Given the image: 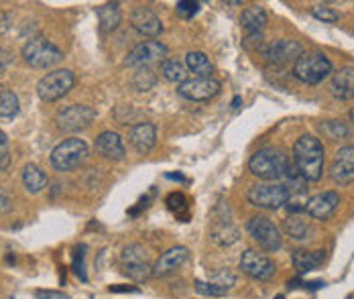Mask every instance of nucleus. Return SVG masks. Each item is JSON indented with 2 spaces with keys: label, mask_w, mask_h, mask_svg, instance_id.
<instances>
[{
  "label": "nucleus",
  "mask_w": 354,
  "mask_h": 299,
  "mask_svg": "<svg viewBox=\"0 0 354 299\" xmlns=\"http://www.w3.org/2000/svg\"><path fill=\"white\" fill-rule=\"evenodd\" d=\"M324 145L312 135H301L293 145V165L306 182H318L324 173Z\"/></svg>",
  "instance_id": "1"
},
{
  "label": "nucleus",
  "mask_w": 354,
  "mask_h": 299,
  "mask_svg": "<svg viewBox=\"0 0 354 299\" xmlns=\"http://www.w3.org/2000/svg\"><path fill=\"white\" fill-rule=\"evenodd\" d=\"M289 159L281 149L265 147L248 159V171L263 182H279L287 175Z\"/></svg>",
  "instance_id": "2"
},
{
  "label": "nucleus",
  "mask_w": 354,
  "mask_h": 299,
  "mask_svg": "<svg viewBox=\"0 0 354 299\" xmlns=\"http://www.w3.org/2000/svg\"><path fill=\"white\" fill-rule=\"evenodd\" d=\"M330 74H332V61L319 51H304L293 64V77L308 86H316Z\"/></svg>",
  "instance_id": "3"
},
{
  "label": "nucleus",
  "mask_w": 354,
  "mask_h": 299,
  "mask_svg": "<svg viewBox=\"0 0 354 299\" xmlns=\"http://www.w3.org/2000/svg\"><path fill=\"white\" fill-rule=\"evenodd\" d=\"M21 55L25 59L27 66L35 68V70H47V68H53L55 64H59L64 59V53L62 49L51 43L49 39L45 37H33L29 39L23 49H21Z\"/></svg>",
  "instance_id": "4"
},
{
  "label": "nucleus",
  "mask_w": 354,
  "mask_h": 299,
  "mask_svg": "<svg viewBox=\"0 0 354 299\" xmlns=\"http://www.w3.org/2000/svg\"><path fill=\"white\" fill-rule=\"evenodd\" d=\"M291 193L289 187L281 182H267V184H257L248 189L247 200L250 206L261 208V210H279L287 206Z\"/></svg>",
  "instance_id": "5"
},
{
  "label": "nucleus",
  "mask_w": 354,
  "mask_h": 299,
  "mask_svg": "<svg viewBox=\"0 0 354 299\" xmlns=\"http://www.w3.org/2000/svg\"><path fill=\"white\" fill-rule=\"evenodd\" d=\"M90 155V149L84 139H66L51 151V165L55 171L68 173L77 169Z\"/></svg>",
  "instance_id": "6"
},
{
  "label": "nucleus",
  "mask_w": 354,
  "mask_h": 299,
  "mask_svg": "<svg viewBox=\"0 0 354 299\" xmlns=\"http://www.w3.org/2000/svg\"><path fill=\"white\" fill-rule=\"evenodd\" d=\"M75 86V75L71 70H53L37 81V94L43 102H57Z\"/></svg>",
  "instance_id": "7"
},
{
  "label": "nucleus",
  "mask_w": 354,
  "mask_h": 299,
  "mask_svg": "<svg viewBox=\"0 0 354 299\" xmlns=\"http://www.w3.org/2000/svg\"><path fill=\"white\" fill-rule=\"evenodd\" d=\"M248 234L252 236L254 242H259V247L267 253H275L283 247V236L279 226L275 224L271 218L267 216H254L250 218L247 224Z\"/></svg>",
  "instance_id": "8"
},
{
  "label": "nucleus",
  "mask_w": 354,
  "mask_h": 299,
  "mask_svg": "<svg viewBox=\"0 0 354 299\" xmlns=\"http://www.w3.org/2000/svg\"><path fill=\"white\" fill-rule=\"evenodd\" d=\"M120 267H122V273L129 279L137 281V283L147 281L153 275V264L149 262L147 251H145L142 244L124 247L122 253H120Z\"/></svg>",
  "instance_id": "9"
},
{
  "label": "nucleus",
  "mask_w": 354,
  "mask_h": 299,
  "mask_svg": "<svg viewBox=\"0 0 354 299\" xmlns=\"http://www.w3.org/2000/svg\"><path fill=\"white\" fill-rule=\"evenodd\" d=\"M96 118V110L86 104H71L55 114V124L64 133H80L88 128Z\"/></svg>",
  "instance_id": "10"
},
{
  "label": "nucleus",
  "mask_w": 354,
  "mask_h": 299,
  "mask_svg": "<svg viewBox=\"0 0 354 299\" xmlns=\"http://www.w3.org/2000/svg\"><path fill=\"white\" fill-rule=\"evenodd\" d=\"M222 84L216 77H187L177 86V94L189 102H206L220 94Z\"/></svg>",
  "instance_id": "11"
},
{
  "label": "nucleus",
  "mask_w": 354,
  "mask_h": 299,
  "mask_svg": "<svg viewBox=\"0 0 354 299\" xmlns=\"http://www.w3.org/2000/svg\"><path fill=\"white\" fill-rule=\"evenodd\" d=\"M241 269L245 275H248L250 279H257V281H269L275 275V262L254 249H248L243 253Z\"/></svg>",
  "instance_id": "12"
},
{
  "label": "nucleus",
  "mask_w": 354,
  "mask_h": 299,
  "mask_svg": "<svg viewBox=\"0 0 354 299\" xmlns=\"http://www.w3.org/2000/svg\"><path fill=\"white\" fill-rule=\"evenodd\" d=\"M167 45L161 41H142L139 43L124 59V66L129 68H147L151 61H159L167 55Z\"/></svg>",
  "instance_id": "13"
},
{
  "label": "nucleus",
  "mask_w": 354,
  "mask_h": 299,
  "mask_svg": "<svg viewBox=\"0 0 354 299\" xmlns=\"http://www.w3.org/2000/svg\"><path fill=\"white\" fill-rule=\"evenodd\" d=\"M301 53H304L301 45L297 41H291V39L273 41L263 49V55L271 66H285V64H291V61L295 64Z\"/></svg>",
  "instance_id": "14"
},
{
  "label": "nucleus",
  "mask_w": 354,
  "mask_h": 299,
  "mask_svg": "<svg viewBox=\"0 0 354 299\" xmlns=\"http://www.w3.org/2000/svg\"><path fill=\"white\" fill-rule=\"evenodd\" d=\"M340 206V193L338 191H322L312 195L306 202V212L314 220H328Z\"/></svg>",
  "instance_id": "15"
},
{
  "label": "nucleus",
  "mask_w": 354,
  "mask_h": 299,
  "mask_svg": "<svg viewBox=\"0 0 354 299\" xmlns=\"http://www.w3.org/2000/svg\"><path fill=\"white\" fill-rule=\"evenodd\" d=\"M330 177L338 186H348L354 182V147L346 145L336 153L330 167Z\"/></svg>",
  "instance_id": "16"
},
{
  "label": "nucleus",
  "mask_w": 354,
  "mask_h": 299,
  "mask_svg": "<svg viewBox=\"0 0 354 299\" xmlns=\"http://www.w3.org/2000/svg\"><path fill=\"white\" fill-rule=\"evenodd\" d=\"M131 25L142 37H159L163 31V23L157 12L149 6H137L131 12Z\"/></svg>",
  "instance_id": "17"
},
{
  "label": "nucleus",
  "mask_w": 354,
  "mask_h": 299,
  "mask_svg": "<svg viewBox=\"0 0 354 299\" xmlns=\"http://www.w3.org/2000/svg\"><path fill=\"white\" fill-rule=\"evenodd\" d=\"M234 283H236V275H234V273H230V271H220L218 277H216L214 281H210V283L196 279V281H194V287H196V291H198L200 296H206V298H224V296L234 287Z\"/></svg>",
  "instance_id": "18"
},
{
  "label": "nucleus",
  "mask_w": 354,
  "mask_h": 299,
  "mask_svg": "<svg viewBox=\"0 0 354 299\" xmlns=\"http://www.w3.org/2000/svg\"><path fill=\"white\" fill-rule=\"evenodd\" d=\"M187 259H189V251L185 247H174V249L165 251L153 264V277H167V275L176 273Z\"/></svg>",
  "instance_id": "19"
},
{
  "label": "nucleus",
  "mask_w": 354,
  "mask_h": 299,
  "mask_svg": "<svg viewBox=\"0 0 354 299\" xmlns=\"http://www.w3.org/2000/svg\"><path fill=\"white\" fill-rule=\"evenodd\" d=\"M129 139H131V145L135 147L137 153L147 155L157 145V128L153 122H139V124L131 126Z\"/></svg>",
  "instance_id": "20"
},
{
  "label": "nucleus",
  "mask_w": 354,
  "mask_h": 299,
  "mask_svg": "<svg viewBox=\"0 0 354 299\" xmlns=\"http://www.w3.org/2000/svg\"><path fill=\"white\" fill-rule=\"evenodd\" d=\"M96 151L108 161H122L124 155H127V149H124V143H122L120 135L112 133V131H104V133L98 135Z\"/></svg>",
  "instance_id": "21"
},
{
  "label": "nucleus",
  "mask_w": 354,
  "mask_h": 299,
  "mask_svg": "<svg viewBox=\"0 0 354 299\" xmlns=\"http://www.w3.org/2000/svg\"><path fill=\"white\" fill-rule=\"evenodd\" d=\"M330 94H332L336 100H353L354 98V68L353 66L340 68L336 74L332 75Z\"/></svg>",
  "instance_id": "22"
},
{
  "label": "nucleus",
  "mask_w": 354,
  "mask_h": 299,
  "mask_svg": "<svg viewBox=\"0 0 354 299\" xmlns=\"http://www.w3.org/2000/svg\"><path fill=\"white\" fill-rule=\"evenodd\" d=\"M241 27L247 35H263V29L267 27V12L263 6L252 4L243 10L241 15Z\"/></svg>",
  "instance_id": "23"
},
{
  "label": "nucleus",
  "mask_w": 354,
  "mask_h": 299,
  "mask_svg": "<svg viewBox=\"0 0 354 299\" xmlns=\"http://www.w3.org/2000/svg\"><path fill=\"white\" fill-rule=\"evenodd\" d=\"M98 21H100V31L102 33H112L114 29H118L120 21H122V10L118 2H108L96 8Z\"/></svg>",
  "instance_id": "24"
},
{
  "label": "nucleus",
  "mask_w": 354,
  "mask_h": 299,
  "mask_svg": "<svg viewBox=\"0 0 354 299\" xmlns=\"http://www.w3.org/2000/svg\"><path fill=\"white\" fill-rule=\"evenodd\" d=\"M291 261L293 267L299 271V273H310V271H316L318 267H322V262L326 261V253L324 251H293L291 255Z\"/></svg>",
  "instance_id": "25"
},
{
  "label": "nucleus",
  "mask_w": 354,
  "mask_h": 299,
  "mask_svg": "<svg viewBox=\"0 0 354 299\" xmlns=\"http://www.w3.org/2000/svg\"><path fill=\"white\" fill-rule=\"evenodd\" d=\"M185 68L194 77H214V64L202 51H189L185 55Z\"/></svg>",
  "instance_id": "26"
},
{
  "label": "nucleus",
  "mask_w": 354,
  "mask_h": 299,
  "mask_svg": "<svg viewBox=\"0 0 354 299\" xmlns=\"http://www.w3.org/2000/svg\"><path fill=\"white\" fill-rule=\"evenodd\" d=\"M285 232H287V236H291L293 240H308L312 234H314V226L310 220H304V218H299L297 214L295 216H289L287 220H285Z\"/></svg>",
  "instance_id": "27"
},
{
  "label": "nucleus",
  "mask_w": 354,
  "mask_h": 299,
  "mask_svg": "<svg viewBox=\"0 0 354 299\" xmlns=\"http://www.w3.org/2000/svg\"><path fill=\"white\" fill-rule=\"evenodd\" d=\"M23 186L25 189L29 191V193H39L43 187L47 186V175H45V171L41 169V167H37V165H27L25 169H23Z\"/></svg>",
  "instance_id": "28"
},
{
  "label": "nucleus",
  "mask_w": 354,
  "mask_h": 299,
  "mask_svg": "<svg viewBox=\"0 0 354 299\" xmlns=\"http://www.w3.org/2000/svg\"><path fill=\"white\" fill-rule=\"evenodd\" d=\"M21 110L19 106V98L12 90L0 86V120H10L15 118Z\"/></svg>",
  "instance_id": "29"
},
{
  "label": "nucleus",
  "mask_w": 354,
  "mask_h": 299,
  "mask_svg": "<svg viewBox=\"0 0 354 299\" xmlns=\"http://www.w3.org/2000/svg\"><path fill=\"white\" fill-rule=\"evenodd\" d=\"M161 75L167 81L183 84L187 79V68H185V64H181L177 59H163L161 61Z\"/></svg>",
  "instance_id": "30"
},
{
  "label": "nucleus",
  "mask_w": 354,
  "mask_h": 299,
  "mask_svg": "<svg viewBox=\"0 0 354 299\" xmlns=\"http://www.w3.org/2000/svg\"><path fill=\"white\" fill-rule=\"evenodd\" d=\"M319 131H322L328 139H344V137L351 135L348 126L342 124V122H338V120H328V122L319 124Z\"/></svg>",
  "instance_id": "31"
},
{
  "label": "nucleus",
  "mask_w": 354,
  "mask_h": 299,
  "mask_svg": "<svg viewBox=\"0 0 354 299\" xmlns=\"http://www.w3.org/2000/svg\"><path fill=\"white\" fill-rule=\"evenodd\" d=\"M155 84H157L155 74H153L149 68H141V70L135 74V77H133V86H135L139 92H147V90H151Z\"/></svg>",
  "instance_id": "32"
},
{
  "label": "nucleus",
  "mask_w": 354,
  "mask_h": 299,
  "mask_svg": "<svg viewBox=\"0 0 354 299\" xmlns=\"http://www.w3.org/2000/svg\"><path fill=\"white\" fill-rule=\"evenodd\" d=\"M198 10H200V2H194V0H179L176 4L177 17L181 19H192L198 15Z\"/></svg>",
  "instance_id": "33"
},
{
  "label": "nucleus",
  "mask_w": 354,
  "mask_h": 299,
  "mask_svg": "<svg viewBox=\"0 0 354 299\" xmlns=\"http://www.w3.org/2000/svg\"><path fill=\"white\" fill-rule=\"evenodd\" d=\"M314 17L322 21V23H336L338 19H340V15L334 10V8H330V6H326V4H318V6H314Z\"/></svg>",
  "instance_id": "34"
},
{
  "label": "nucleus",
  "mask_w": 354,
  "mask_h": 299,
  "mask_svg": "<svg viewBox=\"0 0 354 299\" xmlns=\"http://www.w3.org/2000/svg\"><path fill=\"white\" fill-rule=\"evenodd\" d=\"M10 165V151H8V137L0 131V173H4Z\"/></svg>",
  "instance_id": "35"
},
{
  "label": "nucleus",
  "mask_w": 354,
  "mask_h": 299,
  "mask_svg": "<svg viewBox=\"0 0 354 299\" xmlns=\"http://www.w3.org/2000/svg\"><path fill=\"white\" fill-rule=\"evenodd\" d=\"M84 255H86V247L82 244V247H77L75 249V257H73V269H75V273L86 281V273H84Z\"/></svg>",
  "instance_id": "36"
},
{
  "label": "nucleus",
  "mask_w": 354,
  "mask_h": 299,
  "mask_svg": "<svg viewBox=\"0 0 354 299\" xmlns=\"http://www.w3.org/2000/svg\"><path fill=\"white\" fill-rule=\"evenodd\" d=\"M167 206H169V210H181V208H185V197H183V193H171L169 197H167Z\"/></svg>",
  "instance_id": "37"
},
{
  "label": "nucleus",
  "mask_w": 354,
  "mask_h": 299,
  "mask_svg": "<svg viewBox=\"0 0 354 299\" xmlns=\"http://www.w3.org/2000/svg\"><path fill=\"white\" fill-rule=\"evenodd\" d=\"M12 208V204H10V197H8V193L0 187V214H6L8 210Z\"/></svg>",
  "instance_id": "38"
},
{
  "label": "nucleus",
  "mask_w": 354,
  "mask_h": 299,
  "mask_svg": "<svg viewBox=\"0 0 354 299\" xmlns=\"http://www.w3.org/2000/svg\"><path fill=\"white\" fill-rule=\"evenodd\" d=\"M35 296L41 299H62L64 298L62 293H55V291H37Z\"/></svg>",
  "instance_id": "39"
},
{
  "label": "nucleus",
  "mask_w": 354,
  "mask_h": 299,
  "mask_svg": "<svg viewBox=\"0 0 354 299\" xmlns=\"http://www.w3.org/2000/svg\"><path fill=\"white\" fill-rule=\"evenodd\" d=\"M351 120H353V122H354V108H353V110H351Z\"/></svg>",
  "instance_id": "40"
},
{
  "label": "nucleus",
  "mask_w": 354,
  "mask_h": 299,
  "mask_svg": "<svg viewBox=\"0 0 354 299\" xmlns=\"http://www.w3.org/2000/svg\"><path fill=\"white\" fill-rule=\"evenodd\" d=\"M348 299H354V293H353V296H351V298H348Z\"/></svg>",
  "instance_id": "41"
},
{
  "label": "nucleus",
  "mask_w": 354,
  "mask_h": 299,
  "mask_svg": "<svg viewBox=\"0 0 354 299\" xmlns=\"http://www.w3.org/2000/svg\"><path fill=\"white\" fill-rule=\"evenodd\" d=\"M277 299H283V298H281V296H279V298H277Z\"/></svg>",
  "instance_id": "42"
}]
</instances>
